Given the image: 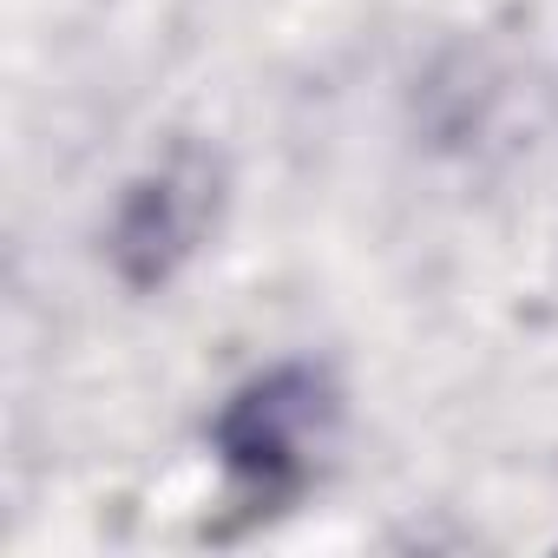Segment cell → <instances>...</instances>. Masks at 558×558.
<instances>
[{
	"label": "cell",
	"instance_id": "1",
	"mask_svg": "<svg viewBox=\"0 0 558 558\" xmlns=\"http://www.w3.org/2000/svg\"><path fill=\"white\" fill-rule=\"evenodd\" d=\"M329 434H336V381L316 362H276L250 375L210 421V447L230 486L256 512L290 506L310 486Z\"/></svg>",
	"mask_w": 558,
	"mask_h": 558
},
{
	"label": "cell",
	"instance_id": "2",
	"mask_svg": "<svg viewBox=\"0 0 558 558\" xmlns=\"http://www.w3.org/2000/svg\"><path fill=\"white\" fill-rule=\"evenodd\" d=\"M217 158L197 145H171L119 204L112 217V269L132 290H158L197 256L217 217Z\"/></svg>",
	"mask_w": 558,
	"mask_h": 558
}]
</instances>
